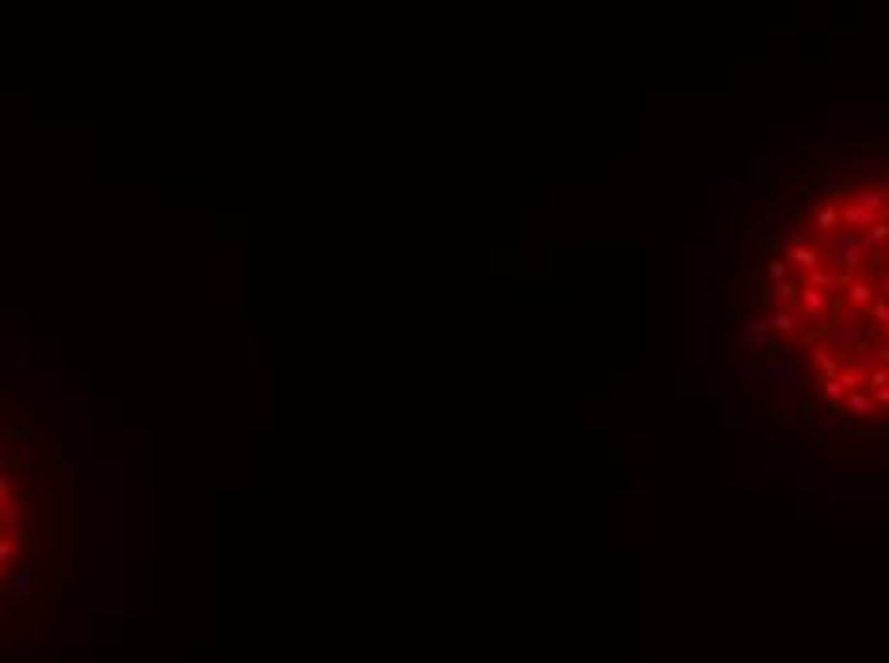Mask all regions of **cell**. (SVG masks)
Instances as JSON below:
<instances>
[{"mask_svg": "<svg viewBox=\"0 0 889 663\" xmlns=\"http://www.w3.org/2000/svg\"><path fill=\"white\" fill-rule=\"evenodd\" d=\"M766 276H771V280H778V284H782V276H786V261H782V257L766 261Z\"/></svg>", "mask_w": 889, "mask_h": 663, "instance_id": "cell-8", "label": "cell"}, {"mask_svg": "<svg viewBox=\"0 0 889 663\" xmlns=\"http://www.w3.org/2000/svg\"><path fill=\"white\" fill-rule=\"evenodd\" d=\"M820 142H825V138H820V135H813V130H809V135H797V146H809V150H817Z\"/></svg>", "mask_w": 889, "mask_h": 663, "instance_id": "cell-11", "label": "cell"}, {"mask_svg": "<svg viewBox=\"0 0 889 663\" xmlns=\"http://www.w3.org/2000/svg\"><path fill=\"white\" fill-rule=\"evenodd\" d=\"M790 261H797V265H801V268H809V273H813V268L820 265V253L813 250V245H797V250L790 253Z\"/></svg>", "mask_w": 889, "mask_h": 663, "instance_id": "cell-4", "label": "cell"}, {"mask_svg": "<svg viewBox=\"0 0 889 663\" xmlns=\"http://www.w3.org/2000/svg\"><path fill=\"white\" fill-rule=\"evenodd\" d=\"M847 411H851V414H859V418H862V414H870V411H874V399H870L867 391H851V395H847Z\"/></svg>", "mask_w": 889, "mask_h": 663, "instance_id": "cell-3", "label": "cell"}, {"mask_svg": "<svg viewBox=\"0 0 889 663\" xmlns=\"http://www.w3.org/2000/svg\"><path fill=\"white\" fill-rule=\"evenodd\" d=\"M836 219H839L836 211H832V207H825V211H820V215H817V226H820V231H832V226H836Z\"/></svg>", "mask_w": 889, "mask_h": 663, "instance_id": "cell-9", "label": "cell"}, {"mask_svg": "<svg viewBox=\"0 0 889 663\" xmlns=\"http://www.w3.org/2000/svg\"><path fill=\"white\" fill-rule=\"evenodd\" d=\"M847 299L855 303V307H870V303H874L878 296H874V284L870 280H859V276H847Z\"/></svg>", "mask_w": 889, "mask_h": 663, "instance_id": "cell-1", "label": "cell"}, {"mask_svg": "<svg viewBox=\"0 0 889 663\" xmlns=\"http://www.w3.org/2000/svg\"><path fill=\"white\" fill-rule=\"evenodd\" d=\"M740 380H744V388H747V391H755V395H759V391H763V383H766V372L744 368V372H740Z\"/></svg>", "mask_w": 889, "mask_h": 663, "instance_id": "cell-6", "label": "cell"}, {"mask_svg": "<svg viewBox=\"0 0 889 663\" xmlns=\"http://www.w3.org/2000/svg\"><path fill=\"white\" fill-rule=\"evenodd\" d=\"M825 395L828 399H843V383L836 380V376H832V380H825Z\"/></svg>", "mask_w": 889, "mask_h": 663, "instance_id": "cell-10", "label": "cell"}, {"mask_svg": "<svg viewBox=\"0 0 889 663\" xmlns=\"http://www.w3.org/2000/svg\"><path fill=\"white\" fill-rule=\"evenodd\" d=\"M766 330H771V318H755V322L747 326V341H759Z\"/></svg>", "mask_w": 889, "mask_h": 663, "instance_id": "cell-7", "label": "cell"}, {"mask_svg": "<svg viewBox=\"0 0 889 663\" xmlns=\"http://www.w3.org/2000/svg\"><path fill=\"white\" fill-rule=\"evenodd\" d=\"M794 322H797L794 310H774V315H771V326L778 334H794Z\"/></svg>", "mask_w": 889, "mask_h": 663, "instance_id": "cell-5", "label": "cell"}, {"mask_svg": "<svg viewBox=\"0 0 889 663\" xmlns=\"http://www.w3.org/2000/svg\"><path fill=\"white\" fill-rule=\"evenodd\" d=\"M820 307H825V299H820V288H801V315L805 318H817L820 315Z\"/></svg>", "mask_w": 889, "mask_h": 663, "instance_id": "cell-2", "label": "cell"}]
</instances>
